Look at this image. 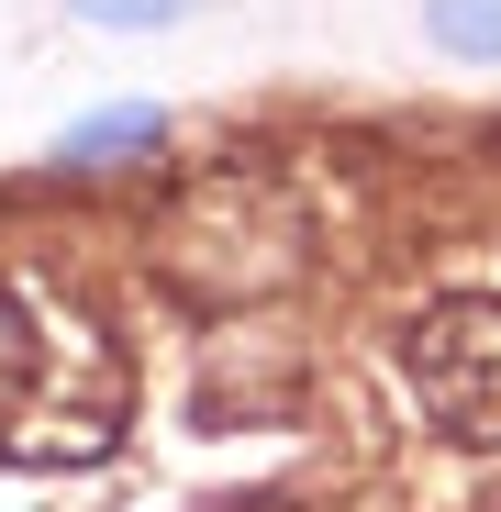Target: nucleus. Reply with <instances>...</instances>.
I'll use <instances>...</instances> for the list:
<instances>
[{
	"instance_id": "4",
	"label": "nucleus",
	"mask_w": 501,
	"mask_h": 512,
	"mask_svg": "<svg viewBox=\"0 0 501 512\" xmlns=\"http://www.w3.org/2000/svg\"><path fill=\"white\" fill-rule=\"evenodd\" d=\"M424 34L468 67H501V0H424Z\"/></svg>"
},
{
	"instance_id": "2",
	"label": "nucleus",
	"mask_w": 501,
	"mask_h": 512,
	"mask_svg": "<svg viewBox=\"0 0 501 512\" xmlns=\"http://www.w3.org/2000/svg\"><path fill=\"white\" fill-rule=\"evenodd\" d=\"M401 379H412V401H424L435 435L501 446V290L424 301V323L401 334Z\"/></svg>"
},
{
	"instance_id": "1",
	"label": "nucleus",
	"mask_w": 501,
	"mask_h": 512,
	"mask_svg": "<svg viewBox=\"0 0 501 512\" xmlns=\"http://www.w3.org/2000/svg\"><path fill=\"white\" fill-rule=\"evenodd\" d=\"M123 412H134V379L112 323L67 312L34 279H0V457H34V468L101 457Z\"/></svg>"
},
{
	"instance_id": "3",
	"label": "nucleus",
	"mask_w": 501,
	"mask_h": 512,
	"mask_svg": "<svg viewBox=\"0 0 501 512\" xmlns=\"http://www.w3.org/2000/svg\"><path fill=\"white\" fill-rule=\"evenodd\" d=\"M167 145V112H101V123H78L56 156L67 167H123V156H156Z\"/></svg>"
},
{
	"instance_id": "5",
	"label": "nucleus",
	"mask_w": 501,
	"mask_h": 512,
	"mask_svg": "<svg viewBox=\"0 0 501 512\" xmlns=\"http://www.w3.org/2000/svg\"><path fill=\"white\" fill-rule=\"evenodd\" d=\"M78 23H112V34H156V23H179V12H201V0H67Z\"/></svg>"
}]
</instances>
